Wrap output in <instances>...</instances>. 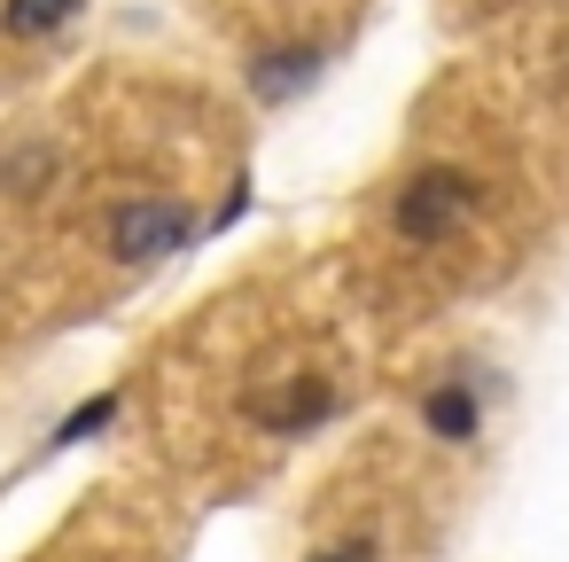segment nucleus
Returning a JSON list of instances; mask_svg holds the SVG:
<instances>
[{
	"mask_svg": "<svg viewBox=\"0 0 569 562\" xmlns=\"http://www.w3.org/2000/svg\"><path fill=\"white\" fill-rule=\"evenodd\" d=\"M102 235H110V258L118 266H164V258H180L196 243V211L180 196H133V204L110 211Z\"/></svg>",
	"mask_w": 569,
	"mask_h": 562,
	"instance_id": "2",
	"label": "nucleus"
},
{
	"mask_svg": "<svg viewBox=\"0 0 569 562\" xmlns=\"http://www.w3.org/2000/svg\"><path fill=\"white\" fill-rule=\"evenodd\" d=\"M312 79H320V48H266L258 63H242V87H250V102H266V110L297 102Z\"/></svg>",
	"mask_w": 569,
	"mask_h": 562,
	"instance_id": "4",
	"label": "nucleus"
},
{
	"mask_svg": "<svg viewBox=\"0 0 569 562\" xmlns=\"http://www.w3.org/2000/svg\"><path fill=\"white\" fill-rule=\"evenodd\" d=\"M87 0H0V32L9 40H56Z\"/></svg>",
	"mask_w": 569,
	"mask_h": 562,
	"instance_id": "7",
	"label": "nucleus"
},
{
	"mask_svg": "<svg viewBox=\"0 0 569 562\" xmlns=\"http://www.w3.org/2000/svg\"><path fill=\"white\" fill-rule=\"evenodd\" d=\"M56 172H63V149L48 141V134H32V141H17V149H0V196H40V188H56Z\"/></svg>",
	"mask_w": 569,
	"mask_h": 562,
	"instance_id": "5",
	"label": "nucleus"
},
{
	"mask_svg": "<svg viewBox=\"0 0 569 562\" xmlns=\"http://www.w3.org/2000/svg\"><path fill=\"white\" fill-rule=\"evenodd\" d=\"M312 562H382V546H375V531H351V539H336V546H320Z\"/></svg>",
	"mask_w": 569,
	"mask_h": 562,
	"instance_id": "9",
	"label": "nucleus"
},
{
	"mask_svg": "<svg viewBox=\"0 0 569 562\" xmlns=\"http://www.w3.org/2000/svg\"><path fill=\"white\" fill-rule=\"evenodd\" d=\"M476 211H483V180H476V172H460V165H429V172H413V180L398 188L390 227H398V243L437 250V243H452Z\"/></svg>",
	"mask_w": 569,
	"mask_h": 562,
	"instance_id": "1",
	"label": "nucleus"
},
{
	"mask_svg": "<svg viewBox=\"0 0 569 562\" xmlns=\"http://www.w3.org/2000/svg\"><path fill=\"white\" fill-rule=\"evenodd\" d=\"M328 414H336V383H328V375H289L281 398H250V422L273 430V437H305V430H320Z\"/></svg>",
	"mask_w": 569,
	"mask_h": 562,
	"instance_id": "3",
	"label": "nucleus"
},
{
	"mask_svg": "<svg viewBox=\"0 0 569 562\" xmlns=\"http://www.w3.org/2000/svg\"><path fill=\"white\" fill-rule=\"evenodd\" d=\"M476 422H483V406H476V391H468V383H437V391L421 398V430H429V437H445V445H468V437H476Z\"/></svg>",
	"mask_w": 569,
	"mask_h": 562,
	"instance_id": "6",
	"label": "nucleus"
},
{
	"mask_svg": "<svg viewBox=\"0 0 569 562\" xmlns=\"http://www.w3.org/2000/svg\"><path fill=\"white\" fill-rule=\"evenodd\" d=\"M118 406H126L118 391H94V398H87L79 414H63V422H56V445H87V437H94L102 422H118Z\"/></svg>",
	"mask_w": 569,
	"mask_h": 562,
	"instance_id": "8",
	"label": "nucleus"
},
{
	"mask_svg": "<svg viewBox=\"0 0 569 562\" xmlns=\"http://www.w3.org/2000/svg\"><path fill=\"white\" fill-rule=\"evenodd\" d=\"M242 211H250V180H234V196H227V204H219V219H211V227H234V219H242Z\"/></svg>",
	"mask_w": 569,
	"mask_h": 562,
	"instance_id": "10",
	"label": "nucleus"
}]
</instances>
